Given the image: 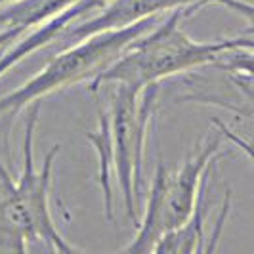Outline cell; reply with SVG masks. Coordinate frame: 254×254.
<instances>
[{"instance_id": "cell-1", "label": "cell", "mask_w": 254, "mask_h": 254, "mask_svg": "<svg viewBox=\"0 0 254 254\" xmlns=\"http://www.w3.org/2000/svg\"><path fill=\"white\" fill-rule=\"evenodd\" d=\"M191 12V8L172 10L165 21L155 23L149 31L130 42L113 64L90 82V92L103 84H128L136 88L153 86L186 71L218 65L231 52L254 46L251 29L247 35L210 42L191 38L182 27V19Z\"/></svg>"}, {"instance_id": "cell-10", "label": "cell", "mask_w": 254, "mask_h": 254, "mask_svg": "<svg viewBox=\"0 0 254 254\" xmlns=\"http://www.w3.org/2000/svg\"><path fill=\"white\" fill-rule=\"evenodd\" d=\"M208 184L204 186V190ZM204 190L199 195L197 206L182 226L166 231L155 245L153 253L161 254H193L204 251Z\"/></svg>"}, {"instance_id": "cell-9", "label": "cell", "mask_w": 254, "mask_h": 254, "mask_svg": "<svg viewBox=\"0 0 254 254\" xmlns=\"http://www.w3.org/2000/svg\"><path fill=\"white\" fill-rule=\"evenodd\" d=\"M78 0H13L0 6V29H29L50 21Z\"/></svg>"}, {"instance_id": "cell-8", "label": "cell", "mask_w": 254, "mask_h": 254, "mask_svg": "<svg viewBox=\"0 0 254 254\" xmlns=\"http://www.w3.org/2000/svg\"><path fill=\"white\" fill-rule=\"evenodd\" d=\"M166 168L161 161L155 168V176L149 186V197L145 204V212L143 218L138 220L136 226V235L134 239L128 243L127 247H123V253H153L155 245L165 233V224H163V201H165V184H166Z\"/></svg>"}, {"instance_id": "cell-4", "label": "cell", "mask_w": 254, "mask_h": 254, "mask_svg": "<svg viewBox=\"0 0 254 254\" xmlns=\"http://www.w3.org/2000/svg\"><path fill=\"white\" fill-rule=\"evenodd\" d=\"M38 115L40 107L35 103L31 111L27 113L25 134H23V166L21 174L15 180V190L12 197L10 208V222L15 235L25 243L44 245L48 251L62 254L82 253V249L69 243L54 222L50 210V186H52V170L56 157L60 153V143L52 145L46 153L40 170L35 163V132L38 127Z\"/></svg>"}, {"instance_id": "cell-14", "label": "cell", "mask_w": 254, "mask_h": 254, "mask_svg": "<svg viewBox=\"0 0 254 254\" xmlns=\"http://www.w3.org/2000/svg\"><path fill=\"white\" fill-rule=\"evenodd\" d=\"M10 2H13V0H0V6H4V4H10Z\"/></svg>"}, {"instance_id": "cell-5", "label": "cell", "mask_w": 254, "mask_h": 254, "mask_svg": "<svg viewBox=\"0 0 254 254\" xmlns=\"http://www.w3.org/2000/svg\"><path fill=\"white\" fill-rule=\"evenodd\" d=\"M208 4H218L233 12L245 15L247 23H253V4L251 0H107L100 12L88 19H76L62 31L58 40H67L69 44L78 42L98 33L123 29L132 23H138L147 17H157L161 12H172L178 8L199 10Z\"/></svg>"}, {"instance_id": "cell-13", "label": "cell", "mask_w": 254, "mask_h": 254, "mask_svg": "<svg viewBox=\"0 0 254 254\" xmlns=\"http://www.w3.org/2000/svg\"><path fill=\"white\" fill-rule=\"evenodd\" d=\"M23 35H25V33L19 31V29H0V54L4 50H8L13 42L19 40Z\"/></svg>"}, {"instance_id": "cell-3", "label": "cell", "mask_w": 254, "mask_h": 254, "mask_svg": "<svg viewBox=\"0 0 254 254\" xmlns=\"http://www.w3.org/2000/svg\"><path fill=\"white\" fill-rule=\"evenodd\" d=\"M103 86H113L107 109L111 165L119 182L128 220L132 222V226H138V199L143 184V155L159 84L145 88H136L128 84Z\"/></svg>"}, {"instance_id": "cell-11", "label": "cell", "mask_w": 254, "mask_h": 254, "mask_svg": "<svg viewBox=\"0 0 254 254\" xmlns=\"http://www.w3.org/2000/svg\"><path fill=\"white\" fill-rule=\"evenodd\" d=\"M98 103V130L90 132L86 140L92 143L94 151L98 155L100 163V186H102L103 199H105V216L109 222H113V190H111V143H109V125H107V109H103Z\"/></svg>"}, {"instance_id": "cell-2", "label": "cell", "mask_w": 254, "mask_h": 254, "mask_svg": "<svg viewBox=\"0 0 254 254\" xmlns=\"http://www.w3.org/2000/svg\"><path fill=\"white\" fill-rule=\"evenodd\" d=\"M157 23V17H147L123 29L98 33L88 38L73 42L62 54L52 58L42 71L31 76L19 88L0 96V119L12 121L27 105L56 94L60 90L92 82L123 54L130 42L149 31Z\"/></svg>"}, {"instance_id": "cell-12", "label": "cell", "mask_w": 254, "mask_h": 254, "mask_svg": "<svg viewBox=\"0 0 254 254\" xmlns=\"http://www.w3.org/2000/svg\"><path fill=\"white\" fill-rule=\"evenodd\" d=\"M4 145L6 141L0 145V251L25 253L27 245L13 233L12 222H10V206H12L13 190H15V180L4 163V157H2Z\"/></svg>"}, {"instance_id": "cell-6", "label": "cell", "mask_w": 254, "mask_h": 254, "mask_svg": "<svg viewBox=\"0 0 254 254\" xmlns=\"http://www.w3.org/2000/svg\"><path fill=\"white\" fill-rule=\"evenodd\" d=\"M222 138H212L197 145L174 174H166L165 201H163V224L165 233L182 226L193 214L199 195L206 186L208 168L222 157ZM163 233V235H165Z\"/></svg>"}, {"instance_id": "cell-7", "label": "cell", "mask_w": 254, "mask_h": 254, "mask_svg": "<svg viewBox=\"0 0 254 254\" xmlns=\"http://www.w3.org/2000/svg\"><path fill=\"white\" fill-rule=\"evenodd\" d=\"M105 2L107 0H78L71 8H67L65 12L52 17L50 21L35 27L33 33H25L19 40L13 42L12 48H8V50L0 54V76L6 75L10 69H13L19 62L29 58L33 52L56 42L65 27L71 25L76 19H80L84 13L92 12V10H100Z\"/></svg>"}]
</instances>
